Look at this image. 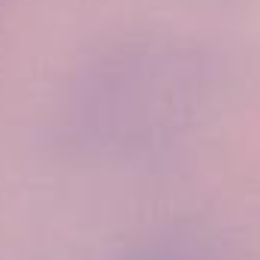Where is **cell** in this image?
<instances>
[{
    "label": "cell",
    "mask_w": 260,
    "mask_h": 260,
    "mask_svg": "<svg viewBox=\"0 0 260 260\" xmlns=\"http://www.w3.org/2000/svg\"><path fill=\"white\" fill-rule=\"evenodd\" d=\"M203 61L167 46H133L94 67L73 97V133L85 148L148 151L170 145L203 115Z\"/></svg>",
    "instance_id": "1"
}]
</instances>
